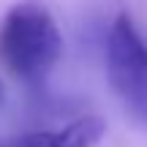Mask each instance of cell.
I'll list each match as a JSON object with an SVG mask.
<instances>
[{
    "label": "cell",
    "instance_id": "obj_4",
    "mask_svg": "<svg viewBox=\"0 0 147 147\" xmlns=\"http://www.w3.org/2000/svg\"><path fill=\"white\" fill-rule=\"evenodd\" d=\"M52 134L55 131L22 134V136H16V139H5V142H0V147H49V144H52Z\"/></svg>",
    "mask_w": 147,
    "mask_h": 147
},
{
    "label": "cell",
    "instance_id": "obj_3",
    "mask_svg": "<svg viewBox=\"0 0 147 147\" xmlns=\"http://www.w3.org/2000/svg\"><path fill=\"white\" fill-rule=\"evenodd\" d=\"M106 134V120L95 115L76 117L74 123L63 128V131L52 134V144L49 147H95Z\"/></svg>",
    "mask_w": 147,
    "mask_h": 147
},
{
    "label": "cell",
    "instance_id": "obj_2",
    "mask_svg": "<svg viewBox=\"0 0 147 147\" xmlns=\"http://www.w3.org/2000/svg\"><path fill=\"white\" fill-rule=\"evenodd\" d=\"M106 76L128 115L147 125V41L128 14H117L106 33Z\"/></svg>",
    "mask_w": 147,
    "mask_h": 147
},
{
    "label": "cell",
    "instance_id": "obj_5",
    "mask_svg": "<svg viewBox=\"0 0 147 147\" xmlns=\"http://www.w3.org/2000/svg\"><path fill=\"white\" fill-rule=\"evenodd\" d=\"M3 93H5V87H3V82H0V101H3Z\"/></svg>",
    "mask_w": 147,
    "mask_h": 147
},
{
    "label": "cell",
    "instance_id": "obj_1",
    "mask_svg": "<svg viewBox=\"0 0 147 147\" xmlns=\"http://www.w3.org/2000/svg\"><path fill=\"white\" fill-rule=\"evenodd\" d=\"M0 55L14 76L41 84L63 55V36L52 11L38 0L11 5L0 25Z\"/></svg>",
    "mask_w": 147,
    "mask_h": 147
}]
</instances>
